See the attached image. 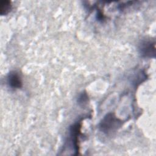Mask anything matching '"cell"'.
<instances>
[{
  "instance_id": "cell-1",
  "label": "cell",
  "mask_w": 156,
  "mask_h": 156,
  "mask_svg": "<svg viewBox=\"0 0 156 156\" xmlns=\"http://www.w3.org/2000/svg\"><path fill=\"white\" fill-rule=\"evenodd\" d=\"M122 121L117 118L114 113L107 114L99 124V129L106 134L110 133L116 130L121 126Z\"/></svg>"
},
{
  "instance_id": "cell-2",
  "label": "cell",
  "mask_w": 156,
  "mask_h": 156,
  "mask_svg": "<svg viewBox=\"0 0 156 156\" xmlns=\"http://www.w3.org/2000/svg\"><path fill=\"white\" fill-rule=\"evenodd\" d=\"M155 41L147 40L143 41L140 45L139 51L143 57H155Z\"/></svg>"
},
{
  "instance_id": "cell-3",
  "label": "cell",
  "mask_w": 156,
  "mask_h": 156,
  "mask_svg": "<svg viewBox=\"0 0 156 156\" xmlns=\"http://www.w3.org/2000/svg\"><path fill=\"white\" fill-rule=\"evenodd\" d=\"M82 124L81 122L75 123L70 127V140L72 141V144L74 147L76 154H79V137L80 135Z\"/></svg>"
},
{
  "instance_id": "cell-4",
  "label": "cell",
  "mask_w": 156,
  "mask_h": 156,
  "mask_svg": "<svg viewBox=\"0 0 156 156\" xmlns=\"http://www.w3.org/2000/svg\"><path fill=\"white\" fill-rule=\"evenodd\" d=\"M7 82L9 86L14 90L20 89L23 87L21 76L16 71H12L9 72L7 77Z\"/></svg>"
},
{
  "instance_id": "cell-5",
  "label": "cell",
  "mask_w": 156,
  "mask_h": 156,
  "mask_svg": "<svg viewBox=\"0 0 156 156\" xmlns=\"http://www.w3.org/2000/svg\"><path fill=\"white\" fill-rule=\"evenodd\" d=\"M12 2L8 0L0 1V14L1 15H7L12 10Z\"/></svg>"
},
{
  "instance_id": "cell-6",
  "label": "cell",
  "mask_w": 156,
  "mask_h": 156,
  "mask_svg": "<svg viewBox=\"0 0 156 156\" xmlns=\"http://www.w3.org/2000/svg\"><path fill=\"white\" fill-rule=\"evenodd\" d=\"M88 101V95L86 93H82L78 99V102L79 104H82V105H84L87 104Z\"/></svg>"
}]
</instances>
